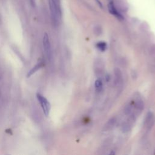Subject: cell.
Wrapping results in <instances>:
<instances>
[{"instance_id": "1", "label": "cell", "mask_w": 155, "mask_h": 155, "mask_svg": "<svg viewBox=\"0 0 155 155\" xmlns=\"http://www.w3.org/2000/svg\"><path fill=\"white\" fill-rule=\"evenodd\" d=\"M48 4L53 21L57 23L61 19V13L55 0H48Z\"/></svg>"}, {"instance_id": "2", "label": "cell", "mask_w": 155, "mask_h": 155, "mask_svg": "<svg viewBox=\"0 0 155 155\" xmlns=\"http://www.w3.org/2000/svg\"><path fill=\"white\" fill-rule=\"evenodd\" d=\"M36 97L41 104V108L43 110L45 116H48L49 115V113L51 108V105L49 101L40 93L36 94Z\"/></svg>"}, {"instance_id": "3", "label": "cell", "mask_w": 155, "mask_h": 155, "mask_svg": "<svg viewBox=\"0 0 155 155\" xmlns=\"http://www.w3.org/2000/svg\"><path fill=\"white\" fill-rule=\"evenodd\" d=\"M43 47L44 52L45 53L46 56L48 59H50L51 58V46L49 41L48 36L47 33H45L43 37Z\"/></svg>"}, {"instance_id": "4", "label": "cell", "mask_w": 155, "mask_h": 155, "mask_svg": "<svg viewBox=\"0 0 155 155\" xmlns=\"http://www.w3.org/2000/svg\"><path fill=\"white\" fill-rule=\"evenodd\" d=\"M108 9L109 12L112 14L113 15L115 16L117 19H120V20H122L124 19V16L117 11V10L116 9L114 3L113 1H110L108 4Z\"/></svg>"}, {"instance_id": "5", "label": "cell", "mask_w": 155, "mask_h": 155, "mask_svg": "<svg viewBox=\"0 0 155 155\" xmlns=\"http://www.w3.org/2000/svg\"><path fill=\"white\" fill-rule=\"evenodd\" d=\"M43 66V64L42 62H39L38 64H36L35 66H34L27 73V77L29 78L31 76H32L34 73H35L38 70H39Z\"/></svg>"}, {"instance_id": "6", "label": "cell", "mask_w": 155, "mask_h": 155, "mask_svg": "<svg viewBox=\"0 0 155 155\" xmlns=\"http://www.w3.org/2000/svg\"><path fill=\"white\" fill-rule=\"evenodd\" d=\"M95 88L97 91H100L102 88V82L100 79H97L94 82Z\"/></svg>"}, {"instance_id": "7", "label": "cell", "mask_w": 155, "mask_h": 155, "mask_svg": "<svg viewBox=\"0 0 155 155\" xmlns=\"http://www.w3.org/2000/svg\"><path fill=\"white\" fill-rule=\"evenodd\" d=\"M97 47L101 50V51H104L107 48V44L104 42H99L97 44Z\"/></svg>"}, {"instance_id": "8", "label": "cell", "mask_w": 155, "mask_h": 155, "mask_svg": "<svg viewBox=\"0 0 155 155\" xmlns=\"http://www.w3.org/2000/svg\"><path fill=\"white\" fill-rule=\"evenodd\" d=\"M96 2H97V4H98V5H99L100 7L102 8V4L101 3V2L99 0H96Z\"/></svg>"}]
</instances>
